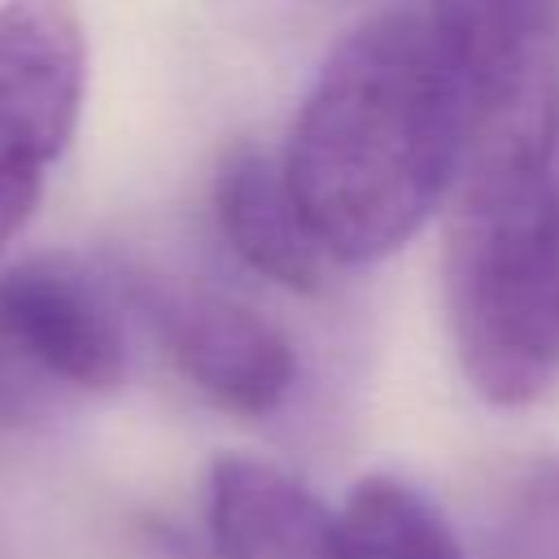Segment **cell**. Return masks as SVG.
<instances>
[{
	"label": "cell",
	"instance_id": "obj_10",
	"mask_svg": "<svg viewBox=\"0 0 559 559\" xmlns=\"http://www.w3.org/2000/svg\"><path fill=\"white\" fill-rule=\"evenodd\" d=\"M493 559H559V454L533 463L507 493Z\"/></svg>",
	"mask_w": 559,
	"mask_h": 559
},
{
	"label": "cell",
	"instance_id": "obj_7",
	"mask_svg": "<svg viewBox=\"0 0 559 559\" xmlns=\"http://www.w3.org/2000/svg\"><path fill=\"white\" fill-rule=\"evenodd\" d=\"M210 542L218 559H341V515L284 467L223 454L210 467Z\"/></svg>",
	"mask_w": 559,
	"mask_h": 559
},
{
	"label": "cell",
	"instance_id": "obj_6",
	"mask_svg": "<svg viewBox=\"0 0 559 559\" xmlns=\"http://www.w3.org/2000/svg\"><path fill=\"white\" fill-rule=\"evenodd\" d=\"M0 336L57 397L114 393L127 376V341L109 297L66 258L0 271Z\"/></svg>",
	"mask_w": 559,
	"mask_h": 559
},
{
	"label": "cell",
	"instance_id": "obj_5",
	"mask_svg": "<svg viewBox=\"0 0 559 559\" xmlns=\"http://www.w3.org/2000/svg\"><path fill=\"white\" fill-rule=\"evenodd\" d=\"M135 306L179 376L231 415H271L297 380L288 336L236 297L144 275Z\"/></svg>",
	"mask_w": 559,
	"mask_h": 559
},
{
	"label": "cell",
	"instance_id": "obj_9",
	"mask_svg": "<svg viewBox=\"0 0 559 559\" xmlns=\"http://www.w3.org/2000/svg\"><path fill=\"white\" fill-rule=\"evenodd\" d=\"M341 515V559H467L445 515L397 476H362Z\"/></svg>",
	"mask_w": 559,
	"mask_h": 559
},
{
	"label": "cell",
	"instance_id": "obj_3",
	"mask_svg": "<svg viewBox=\"0 0 559 559\" xmlns=\"http://www.w3.org/2000/svg\"><path fill=\"white\" fill-rule=\"evenodd\" d=\"M87 35L74 0H0V258L74 140Z\"/></svg>",
	"mask_w": 559,
	"mask_h": 559
},
{
	"label": "cell",
	"instance_id": "obj_4",
	"mask_svg": "<svg viewBox=\"0 0 559 559\" xmlns=\"http://www.w3.org/2000/svg\"><path fill=\"white\" fill-rule=\"evenodd\" d=\"M428 13L467 87V157H555L559 0H432Z\"/></svg>",
	"mask_w": 559,
	"mask_h": 559
},
{
	"label": "cell",
	"instance_id": "obj_8",
	"mask_svg": "<svg viewBox=\"0 0 559 559\" xmlns=\"http://www.w3.org/2000/svg\"><path fill=\"white\" fill-rule=\"evenodd\" d=\"M214 218L227 249L262 280L288 293H314L323 284L328 253L297 214L284 166L253 144H236L223 157L214 175Z\"/></svg>",
	"mask_w": 559,
	"mask_h": 559
},
{
	"label": "cell",
	"instance_id": "obj_11",
	"mask_svg": "<svg viewBox=\"0 0 559 559\" xmlns=\"http://www.w3.org/2000/svg\"><path fill=\"white\" fill-rule=\"evenodd\" d=\"M57 402V393L4 345L0 336V424H31L39 419L48 406Z\"/></svg>",
	"mask_w": 559,
	"mask_h": 559
},
{
	"label": "cell",
	"instance_id": "obj_2",
	"mask_svg": "<svg viewBox=\"0 0 559 559\" xmlns=\"http://www.w3.org/2000/svg\"><path fill=\"white\" fill-rule=\"evenodd\" d=\"M445 319L467 384L524 406L559 376V179L550 157L463 162L445 223Z\"/></svg>",
	"mask_w": 559,
	"mask_h": 559
},
{
	"label": "cell",
	"instance_id": "obj_1",
	"mask_svg": "<svg viewBox=\"0 0 559 559\" xmlns=\"http://www.w3.org/2000/svg\"><path fill=\"white\" fill-rule=\"evenodd\" d=\"M467 148V87L432 13L384 9L328 52L280 166L328 262L358 266L432 218Z\"/></svg>",
	"mask_w": 559,
	"mask_h": 559
}]
</instances>
